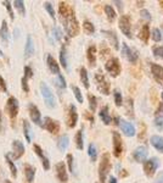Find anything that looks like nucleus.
Here are the masks:
<instances>
[{
	"mask_svg": "<svg viewBox=\"0 0 163 183\" xmlns=\"http://www.w3.org/2000/svg\"><path fill=\"white\" fill-rule=\"evenodd\" d=\"M122 53H123L124 57H125L128 61H130L131 64H135V62L139 60L138 51L134 50V49H131V48H129L127 43H122Z\"/></svg>",
	"mask_w": 163,
	"mask_h": 183,
	"instance_id": "1a4fd4ad",
	"label": "nucleus"
},
{
	"mask_svg": "<svg viewBox=\"0 0 163 183\" xmlns=\"http://www.w3.org/2000/svg\"><path fill=\"white\" fill-rule=\"evenodd\" d=\"M112 139H113V156L120 158L123 153V140L118 132H112Z\"/></svg>",
	"mask_w": 163,
	"mask_h": 183,
	"instance_id": "6e6552de",
	"label": "nucleus"
},
{
	"mask_svg": "<svg viewBox=\"0 0 163 183\" xmlns=\"http://www.w3.org/2000/svg\"><path fill=\"white\" fill-rule=\"evenodd\" d=\"M115 4H116V5H117V8H118V9H120V11H122V10H123V3H122V1H115Z\"/></svg>",
	"mask_w": 163,
	"mask_h": 183,
	"instance_id": "bf43d9fd",
	"label": "nucleus"
},
{
	"mask_svg": "<svg viewBox=\"0 0 163 183\" xmlns=\"http://www.w3.org/2000/svg\"><path fill=\"white\" fill-rule=\"evenodd\" d=\"M53 34H54L56 40H61L62 39V31L59 27H54L53 28Z\"/></svg>",
	"mask_w": 163,
	"mask_h": 183,
	"instance_id": "09e8293b",
	"label": "nucleus"
},
{
	"mask_svg": "<svg viewBox=\"0 0 163 183\" xmlns=\"http://www.w3.org/2000/svg\"><path fill=\"white\" fill-rule=\"evenodd\" d=\"M5 159H6V161H8V165H9V167H10V171H11V173H12V177L15 178V177L17 176V167H16V165L13 164V161H12V159L10 158V155H9V154H6V155H5Z\"/></svg>",
	"mask_w": 163,
	"mask_h": 183,
	"instance_id": "f704fd0d",
	"label": "nucleus"
},
{
	"mask_svg": "<svg viewBox=\"0 0 163 183\" xmlns=\"http://www.w3.org/2000/svg\"><path fill=\"white\" fill-rule=\"evenodd\" d=\"M23 133H24V137L27 139V142H32V137H31V127H29V123L28 121H23Z\"/></svg>",
	"mask_w": 163,
	"mask_h": 183,
	"instance_id": "58836bf2",
	"label": "nucleus"
},
{
	"mask_svg": "<svg viewBox=\"0 0 163 183\" xmlns=\"http://www.w3.org/2000/svg\"><path fill=\"white\" fill-rule=\"evenodd\" d=\"M136 4H138L139 6H142V4H144V1H136Z\"/></svg>",
	"mask_w": 163,
	"mask_h": 183,
	"instance_id": "680f3d73",
	"label": "nucleus"
},
{
	"mask_svg": "<svg viewBox=\"0 0 163 183\" xmlns=\"http://www.w3.org/2000/svg\"><path fill=\"white\" fill-rule=\"evenodd\" d=\"M113 95H115V103H116V106L120 107V106L123 105V97H122V93H120L118 89H115Z\"/></svg>",
	"mask_w": 163,
	"mask_h": 183,
	"instance_id": "ea45409f",
	"label": "nucleus"
},
{
	"mask_svg": "<svg viewBox=\"0 0 163 183\" xmlns=\"http://www.w3.org/2000/svg\"><path fill=\"white\" fill-rule=\"evenodd\" d=\"M23 77H26L27 80L28 78H31V77H33V70L29 67V66H26L24 67V76Z\"/></svg>",
	"mask_w": 163,
	"mask_h": 183,
	"instance_id": "603ef678",
	"label": "nucleus"
},
{
	"mask_svg": "<svg viewBox=\"0 0 163 183\" xmlns=\"http://www.w3.org/2000/svg\"><path fill=\"white\" fill-rule=\"evenodd\" d=\"M150 143L156 150L163 153V137H161V136H152L150 138Z\"/></svg>",
	"mask_w": 163,
	"mask_h": 183,
	"instance_id": "393cba45",
	"label": "nucleus"
},
{
	"mask_svg": "<svg viewBox=\"0 0 163 183\" xmlns=\"http://www.w3.org/2000/svg\"><path fill=\"white\" fill-rule=\"evenodd\" d=\"M9 37H10V34H9V28H8V23H6V21L4 20L3 22H1V28H0V38L3 39V42H8L9 40Z\"/></svg>",
	"mask_w": 163,
	"mask_h": 183,
	"instance_id": "cd10ccee",
	"label": "nucleus"
},
{
	"mask_svg": "<svg viewBox=\"0 0 163 183\" xmlns=\"http://www.w3.org/2000/svg\"><path fill=\"white\" fill-rule=\"evenodd\" d=\"M44 8H45V10L48 11V13L50 15V17L55 21V10H54V8H53V4L46 1V3L44 4Z\"/></svg>",
	"mask_w": 163,
	"mask_h": 183,
	"instance_id": "a18cd8bd",
	"label": "nucleus"
},
{
	"mask_svg": "<svg viewBox=\"0 0 163 183\" xmlns=\"http://www.w3.org/2000/svg\"><path fill=\"white\" fill-rule=\"evenodd\" d=\"M133 158L136 162H144L147 158V148L145 145H140L133 151Z\"/></svg>",
	"mask_w": 163,
	"mask_h": 183,
	"instance_id": "f3484780",
	"label": "nucleus"
},
{
	"mask_svg": "<svg viewBox=\"0 0 163 183\" xmlns=\"http://www.w3.org/2000/svg\"><path fill=\"white\" fill-rule=\"evenodd\" d=\"M55 169H56V175H57L59 181H61L62 183L67 182L68 181V175H67L65 162H57L56 166H55Z\"/></svg>",
	"mask_w": 163,
	"mask_h": 183,
	"instance_id": "dca6fc26",
	"label": "nucleus"
},
{
	"mask_svg": "<svg viewBox=\"0 0 163 183\" xmlns=\"http://www.w3.org/2000/svg\"><path fill=\"white\" fill-rule=\"evenodd\" d=\"M99 116H100V118L102 120V122H104L105 125H111L112 117H111L109 114V106L101 107V110H100V112H99Z\"/></svg>",
	"mask_w": 163,
	"mask_h": 183,
	"instance_id": "a878e982",
	"label": "nucleus"
},
{
	"mask_svg": "<svg viewBox=\"0 0 163 183\" xmlns=\"http://www.w3.org/2000/svg\"><path fill=\"white\" fill-rule=\"evenodd\" d=\"M80 81L84 86V88H89L90 87V83H89V77H88V71L85 67H82L80 69Z\"/></svg>",
	"mask_w": 163,
	"mask_h": 183,
	"instance_id": "2f4dec72",
	"label": "nucleus"
},
{
	"mask_svg": "<svg viewBox=\"0 0 163 183\" xmlns=\"http://www.w3.org/2000/svg\"><path fill=\"white\" fill-rule=\"evenodd\" d=\"M46 64H48L49 70L51 71V73H54V75H60V66H59L57 61L55 60L53 55L49 54V55L46 56Z\"/></svg>",
	"mask_w": 163,
	"mask_h": 183,
	"instance_id": "4be33fe9",
	"label": "nucleus"
},
{
	"mask_svg": "<svg viewBox=\"0 0 163 183\" xmlns=\"http://www.w3.org/2000/svg\"><path fill=\"white\" fill-rule=\"evenodd\" d=\"M13 6L20 11L21 15H24L26 13V8H24V3L22 0H15L13 1Z\"/></svg>",
	"mask_w": 163,
	"mask_h": 183,
	"instance_id": "a19ab883",
	"label": "nucleus"
},
{
	"mask_svg": "<svg viewBox=\"0 0 163 183\" xmlns=\"http://www.w3.org/2000/svg\"><path fill=\"white\" fill-rule=\"evenodd\" d=\"M42 126L45 129H48L50 133H53V134L59 133V131H60V123L56 120L51 118V117H45L44 121L42 122Z\"/></svg>",
	"mask_w": 163,
	"mask_h": 183,
	"instance_id": "9d476101",
	"label": "nucleus"
},
{
	"mask_svg": "<svg viewBox=\"0 0 163 183\" xmlns=\"http://www.w3.org/2000/svg\"><path fill=\"white\" fill-rule=\"evenodd\" d=\"M18 100L15 98V97H10L8 99V104H6V109H8V112L11 118H15L16 115L18 114Z\"/></svg>",
	"mask_w": 163,
	"mask_h": 183,
	"instance_id": "f8f14e48",
	"label": "nucleus"
},
{
	"mask_svg": "<svg viewBox=\"0 0 163 183\" xmlns=\"http://www.w3.org/2000/svg\"><path fill=\"white\" fill-rule=\"evenodd\" d=\"M0 91H3L4 93H6L8 92V87H6V83H5V81L4 78L0 76Z\"/></svg>",
	"mask_w": 163,
	"mask_h": 183,
	"instance_id": "6e6d98bb",
	"label": "nucleus"
},
{
	"mask_svg": "<svg viewBox=\"0 0 163 183\" xmlns=\"http://www.w3.org/2000/svg\"><path fill=\"white\" fill-rule=\"evenodd\" d=\"M72 91L74 93V97H76V99L78 100V103H83V95H82L80 89L77 86H72Z\"/></svg>",
	"mask_w": 163,
	"mask_h": 183,
	"instance_id": "49530a36",
	"label": "nucleus"
},
{
	"mask_svg": "<svg viewBox=\"0 0 163 183\" xmlns=\"http://www.w3.org/2000/svg\"><path fill=\"white\" fill-rule=\"evenodd\" d=\"M155 125H156V127L161 131V129H163V118H158V117H156L155 118Z\"/></svg>",
	"mask_w": 163,
	"mask_h": 183,
	"instance_id": "5fc2aeb1",
	"label": "nucleus"
},
{
	"mask_svg": "<svg viewBox=\"0 0 163 183\" xmlns=\"http://www.w3.org/2000/svg\"><path fill=\"white\" fill-rule=\"evenodd\" d=\"M67 165H68L69 172L74 175V161H73V155L72 154H68L67 155Z\"/></svg>",
	"mask_w": 163,
	"mask_h": 183,
	"instance_id": "c03bdc74",
	"label": "nucleus"
},
{
	"mask_svg": "<svg viewBox=\"0 0 163 183\" xmlns=\"http://www.w3.org/2000/svg\"><path fill=\"white\" fill-rule=\"evenodd\" d=\"M28 110H29V116L32 118V121L35 123V125H40L42 126V115H40V111L39 109L34 105L33 103H29L28 105Z\"/></svg>",
	"mask_w": 163,
	"mask_h": 183,
	"instance_id": "4468645a",
	"label": "nucleus"
},
{
	"mask_svg": "<svg viewBox=\"0 0 163 183\" xmlns=\"http://www.w3.org/2000/svg\"><path fill=\"white\" fill-rule=\"evenodd\" d=\"M151 38L155 42H161L162 40V32L158 28H153L151 32Z\"/></svg>",
	"mask_w": 163,
	"mask_h": 183,
	"instance_id": "79ce46f5",
	"label": "nucleus"
},
{
	"mask_svg": "<svg viewBox=\"0 0 163 183\" xmlns=\"http://www.w3.org/2000/svg\"><path fill=\"white\" fill-rule=\"evenodd\" d=\"M56 84H57V87H60V88H62V89H65L66 87H67V83H66V80L65 77L60 73V75H57V80H56Z\"/></svg>",
	"mask_w": 163,
	"mask_h": 183,
	"instance_id": "de8ad7c7",
	"label": "nucleus"
},
{
	"mask_svg": "<svg viewBox=\"0 0 163 183\" xmlns=\"http://www.w3.org/2000/svg\"><path fill=\"white\" fill-rule=\"evenodd\" d=\"M24 175H26V178H27L28 183H32L34 181V176H35V169L32 165L26 164L24 165Z\"/></svg>",
	"mask_w": 163,
	"mask_h": 183,
	"instance_id": "bb28decb",
	"label": "nucleus"
},
{
	"mask_svg": "<svg viewBox=\"0 0 163 183\" xmlns=\"http://www.w3.org/2000/svg\"><path fill=\"white\" fill-rule=\"evenodd\" d=\"M4 183H11L10 181H8V180H6V181H4Z\"/></svg>",
	"mask_w": 163,
	"mask_h": 183,
	"instance_id": "0e129e2a",
	"label": "nucleus"
},
{
	"mask_svg": "<svg viewBox=\"0 0 163 183\" xmlns=\"http://www.w3.org/2000/svg\"><path fill=\"white\" fill-rule=\"evenodd\" d=\"M27 78L26 77H22L21 80V84H22V89L24 92H29V87H28V83H27Z\"/></svg>",
	"mask_w": 163,
	"mask_h": 183,
	"instance_id": "864d4df0",
	"label": "nucleus"
},
{
	"mask_svg": "<svg viewBox=\"0 0 163 183\" xmlns=\"http://www.w3.org/2000/svg\"><path fill=\"white\" fill-rule=\"evenodd\" d=\"M33 149H34V151H35V154L42 159V162H43V167H44V170H49L50 169V161H49V159L44 155V153H43V149L40 148L38 144H34L33 145Z\"/></svg>",
	"mask_w": 163,
	"mask_h": 183,
	"instance_id": "aec40b11",
	"label": "nucleus"
},
{
	"mask_svg": "<svg viewBox=\"0 0 163 183\" xmlns=\"http://www.w3.org/2000/svg\"><path fill=\"white\" fill-rule=\"evenodd\" d=\"M161 97H162V100H163V92H162V94H161Z\"/></svg>",
	"mask_w": 163,
	"mask_h": 183,
	"instance_id": "338daca9",
	"label": "nucleus"
},
{
	"mask_svg": "<svg viewBox=\"0 0 163 183\" xmlns=\"http://www.w3.org/2000/svg\"><path fill=\"white\" fill-rule=\"evenodd\" d=\"M78 122V112H77V107L71 104L69 105V110H68V117H67V126L69 128H74Z\"/></svg>",
	"mask_w": 163,
	"mask_h": 183,
	"instance_id": "ddd939ff",
	"label": "nucleus"
},
{
	"mask_svg": "<svg viewBox=\"0 0 163 183\" xmlns=\"http://www.w3.org/2000/svg\"><path fill=\"white\" fill-rule=\"evenodd\" d=\"M142 164H144V172H145V175L147 177H152L153 175H155V172H156V170L160 166V161H158L157 158L146 159Z\"/></svg>",
	"mask_w": 163,
	"mask_h": 183,
	"instance_id": "423d86ee",
	"label": "nucleus"
},
{
	"mask_svg": "<svg viewBox=\"0 0 163 183\" xmlns=\"http://www.w3.org/2000/svg\"><path fill=\"white\" fill-rule=\"evenodd\" d=\"M83 28H84V32L88 34H94L95 33V26L88 20H85L83 22Z\"/></svg>",
	"mask_w": 163,
	"mask_h": 183,
	"instance_id": "e433bc0d",
	"label": "nucleus"
},
{
	"mask_svg": "<svg viewBox=\"0 0 163 183\" xmlns=\"http://www.w3.org/2000/svg\"><path fill=\"white\" fill-rule=\"evenodd\" d=\"M110 171H111V158H110L109 153H105L101 156V161L99 165V177H100V182L105 183L106 178L109 176Z\"/></svg>",
	"mask_w": 163,
	"mask_h": 183,
	"instance_id": "f03ea898",
	"label": "nucleus"
},
{
	"mask_svg": "<svg viewBox=\"0 0 163 183\" xmlns=\"http://www.w3.org/2000/svg\"><path fill=\"white\" fill-rule=\"evenodd\" d=\"M87 57H88V61H89V65L91 67H95L96 66V46L94 44L88 48L87 50Z\"/></svg>",
	"mask_w": 163,
	"mask_h": 183,
	"instance_id": "412c9836",
	"label": "nucleus"
},
{
	"mask_svg": "<svg viewBox=\"0 0 163 183\" xmlns=\"http://www.w3.org/2000/svg\"><path fill=\"white\" fill-rule=\"evenodd\" d=\"M105 13H106L107 20H109L110 22H113L116 20V17H117V13H116L115 9L111 5H105Z\"/></svg>",
	"mask_w": 163,
	"mask_h": 183,
	"instance_id": "c756f323",
	"label": "nucleus"
},
{
	"mask_svg": "<svg viewBox=\"0 0 163 183\" xmlns=\"http://www.w3.org/2000/svg\"><path fill=\"white\" fill-rule=\"evenodd\" d=\"M76 145L79 150L84 148V142H83V129H79L76 134Z\"/></svg>",
	"mask_w": 163,
	"mask_h": 183,
	"instance_id": "c9c22d12",
	"label": "nucleus"
},
{
	"mask_svg": "<svg viewBox=\"0 0 163 183\" xmlns=\"http://www.w3.org/2000/svg\"><path fill=\"white\" fill-rule=\"evenodd\" d=\"M95 82H96V86H98L99 91L101 92L102 94H105V95H109L111 87H110L109 81L106 80V77H105V75L102 72L95 73Z\"/></svg>",
	"mask_w": 163,
	"mask_h": 183,
	"instance_id": "39448f33",
	"label": "nucleus"
},
{
	"mask_svg": "<svg viewBox=\"0 0 163 183\" xmlns=\"http://www.w3.org/2000/svg\"><path fill=\"white\" fill-rule=\"evenodd\" d=\"M102 33L109 38L110 44L113 46L115 50H120V42H118V37L116 34L115 31H111V29H104Z\"/></svg>",
	"mask_w": 163,
	"mask_h": 183,
	"instance_id": "a211bd4d",
	"label": "nucleus"
},
{
	"mask_svg": "<svg viewBox=\"0 0 163 183\" xmlns=\"http://www.w3.org/2000/svg\"><path fill=\"white\" fill-rule=\"evenodd\" d=\"M125 112L128 116H130L131 118L134 117V104H133V99H131L130 97L129 98H127V100H125Z\"/></svg>",
	"mask_w": 163,
	"mask_h": 183,
	"instance_id": "473e14b6",
	"label": "nucleus"
},
{
	"mask_svg": "<svg viewBox=\"0 0 163 183\" xmlns=\"http://www.w3.org/2000/svg\"><path fill=\"white\" fill-rule=\"evenodd\" d=\"M138 37L140 38V40H142L145 44L149 43V39H150V26H149L147 23L144 24V26L141 27V29H140V32H139Z\"/></svg>",
	"mask_w": 163,
	"mask_h": 183,
	"instance_id": "5701e85b",
	"label": "nucleus"
},
{
	"mask_svg": "<svg viewBox=\"0 0 163 183\" xmlns=\"http://www.w3.org/2000/svg\"><path fill=\"white\" fill-rule=\"evenodd\" d=\"M120 29L122 31V33L125 35L127 38L131 39L133 35H131V23H130V17L128 15H122L120 18Z\"/></svg>",
	"mask_w": 163,
	"mask_h": 183,
	"instance_id": "0eeeda50",
	"label": "nucleus"
},
{
	"mask_svg": "<svg viewBox=\"0 0 163 183\" xmlns=\"http://www.w3.org/2000/svg\"><path fill=\"white\" fill-rule=\"evenodd\" d=\"M0 55H3V51H1V49H0Z\"/></svg>",
	"mask_w": 163,
	"mask_h": 183,
	"instance_id": "69168bd1",
	"label": "nucleus"
},
{
	"mask_svg": "<svg viewBox=\"0 0 163 183\" xmlns=\"http://www.w3.org/2000/svg\"><path fill=\"white\" fill-rule=\"evenodd\" d=\"M156 117L158 118H163V103H160L156 110Z\"/></svg>",
	"mask_w": 163,
	"mask_h": 183,
	"instance_id": "3c124183",
	"label": "nucleus"
},
{
	"mask_svg": "<svg viewBox=\"0 0 163 183\" xmlns=\"http://www.w3.org/2000/svg\"><path fill=\"white\" fill-rule=\"evenodd\" d=\"M110 183H117V180H116V177L111 176V178H110Z\"/></svg>",
	"mask_w": 163,
	"mask_h": 183,
	"instance_id": "052dcab7",
	"label": "nucleus"
},
{
	"mask_svg": "<svg viewBox=\"0 0 163 183\" xmlns=\"http://www.w3.org/2000/svg\"><path fill=\"white\" fill-rule=\"evenodd\" d=\"M61 21L64 22L66 32H67V34L69 35V37H76V35L79 34L80 27H79V23L77 21L74 11H73L72 9L69 10V12L66 15L65 17L61 18Z\"/></svg>",
	"mask_w": 163,
	"mask_h": 183,
	"instance_id": "f257e3e1",
	"label": "nucleus"
},
{
	"mask_svg": "<svg viewBox=\"0 0 163 183\" xmlns=\"http://www.w3.org/2000/svg\"><path fill=\"white\" fill-rule=\"evenodd\" d=\"M0 131H1V114H0Z\"/></svg>",
	"mask_w": 163,
	"mask_h": 183,
	"instance_id": "e2e57ef3",
	"label": "nucleus"
},
{
	"mask_svg": "<svg viewBox=\"0 0 163 183\" xmlns=\"http://www.w3.org/2000/svg\"><path fill=\"white\" fill-rule=\"evenodd\" d=\"M60 64L62 65V67L65 70H67V53H66V46H61V50H60Z\"/></svg>",
	"mask_w": 163,
	"mask_h": 183,
	"instance_id": "72a5a7b5",
	"label": "nucleus"
},
{
	"mask_svg": "<svg viewBox=\"0 0 163 183\" xmlns=\"http://www.w3.org/2000/svg\"><path fill=\"white\" fill-rule=\"evenodd\" d=\"M150 66H151V73H152L153 78L163 87V67L155 62H151Z\"/></svg>",
	"mask_w": 163,
	"mask_h": 183,
	"instance_id": "2eb2a0df",
	"label": "nucleus"
},
{
	"mask_svg": "<svg viewBox=\"0 0 163 183\" xmlns=\"http://www.w3.org/2000/svg\"><path fill=\"white\" fill-rule=\"evenodd\" d=\"M118 126L120 127L122 132H123L127 137H134V136L136 134V131H135L134 125H133L131 122H129V121H127V120L120 118V123H118Z\"/></svg>",
	"mask_w": 163,
	"mask_h": 183,
	"instance_id": "9b49d317",
	"label": "nucleus"
},
{
	"mask_svg": "<svg viewBox=\"0 0 163 183\" xmlns=\"http://www.w3.org/2000/svg\"><path fill=\"white\" fill-rule=\"evenodd\" d=\"M68 144H69V138L68 136H61V137L59 138V140H57V148L60 149L61 151H65L67 147H68Z\"/></svg>",
	"mask_w": 163,
	"mask_h": 183,
	"instance_id": "c85d7f7f",
	"label": "nucleus"
},
{
	"mask_svg": "<svg viewBox=\"0 0 163 183\" xmlns=\"http://www.w3.org/2000/svg\"><path fill=\"white\" fill-rule=\"evenodd\" d=\"M3 4H4V5H5V8L8 9V12H9V15H10L11 20H13V18H15V15H13V11H12V8H11L10 1H3Z\"/></svg>",
	"mask_w": 163,
	"mask_h": 183,
	"instance_id": "8fccbe9b",
	"label": "nucleus"
},
{
	"mask_svg": "<svg viewBox=\"0 0 163 183\" xmlns=\"http://www.w3.org/2000/svg\"><path fill=\"white\" fill-rule=\"evenodd\" d=\"M140 15H141L142 18L151 20V13H150V11H147V10H141V11H140Z\"/></svg>",
	"mask_w": 163,
	"mask_h": 183,
	"instance_id": "4d7b16f0",
	"label": "nucleus"
},
{
	"mask_svg": "<svg viewBox=\"0 0 163 183\" xmlns=\"http://www.w3.org/2000/svg\"><path fill=\"white\" fill-rule=\"evenodd\" d=\"M105 69L109 72L112 77H117L122 71L120 67V62L118 60V57H111L107 60V62L105 64Z\"/></svg>",
	"mask_w": 163,
	"mask_h": 183,
	"instance_id": "20e7f679",
	"label": "nucleus"
},
{
	"mask_svg": "<svg viewBox=\"0 0 163 183\" xmlns=\"http://www.w3.org/2000/svg\"><path fill=\"white\" fill-rule=\"evenodd\" d=\"M88 155L90 156V159H91L93 162L96 161V159H98V149H96L94 143L89 144V147H88Z\"/></svg>",
	"mask_w": 163,
	"mask_h": 183,
	"instance_id": "7c9ffc66",
	"label": "nucleus"
},
{
	"mask_svg": "<svg viewBox=\"0 0 163 183\" xmlns=\"http://www.w3.org/2000/svg\"><path fill=\"white\" fill-rule=\"evenodd\" d=\"M24 154V145L20 140H13L12 142V155L15 159H20Z\"/></svg>",
	"mask_w": 163,
	"mask_h": 183,
	"instance_id": "6ab92c4d",
	"label": "nucleus"
},
{
	"mask_svg": "<svg viewBox=\"0 0 163 183\" xmlns=\"http://www.w3.org/2000/svg\"><path fill=\"white\" fill-rule=\"evenodd\" d=\"M156 183H163V171H161L156 177Z\"/></svg>",
	"mask_w": 163,
	"mask_h": 183,
	"instance_id": "13d9d810",
	"label": "nucleus"
},
{
	"mask_svg": "<svg viewBox=\"0 0 163 183\" xmlns=\"http://www.w3.org/2000/svg\"><path fill=\"white\" fill-rule=\"evenodd\" d=\"M40 91H42V95H43V98H44L45 105H46L48 107H50V109H54L55 106H56V99H55L51 89L49 88V86H48L46 83L42 82V84H40Z\"/></svg>",
	"mask_w": 163,
	"mask_h": 183,
	"instance_id": "7ed1b4c3",
	"label": "nucleus"
},
{
	"mask_svg": "<svg viewBox=\"0 0 163 183\" xmlns=\"http://www.w3.org/2000/svg\"><path fill=\"white\" fill-rule=\"evenodd\" d=\"M88 100H89V107H90V110L94 112L96 110V107H98V99H96V97L93 95V94H88Z\"/></svg>",
	"mask_w": 163,
	"mask_h": 183,
	"instance_id": "4c0bfd02",
	"label": "nucleus"
},
{
	"mask_svg": "<svg viewBox=\"0 0 163 183\" xmlns=\"http://www.w3.org/2000/svg\"><path fill=\"white\" fill-rule=\"evenodd\" d=\"M34 54V44H33L32 35H27V40H26V46H24V56L29 57Z\"/></svg>",
	"mask_w": 163,
	"mask_h": 183,
	"instance_id": "b1692460",
	"label": "nucleus"
},
{
	"mask_svg": "<svg viewBox=\"0 0 163 183\" xmlns=\"http://www.w3.org/2000/svg\"><path fill=\"white\" fill-rule=\"evenodd\" d=\"M152 54L156 59H161V60H163V46H153Z\"/></svg>",
	"mask_w": 163,
	"mask_h": 183,
	"instance_id": "37998d69",
	"label": "nucleus"
}]
</instances>
